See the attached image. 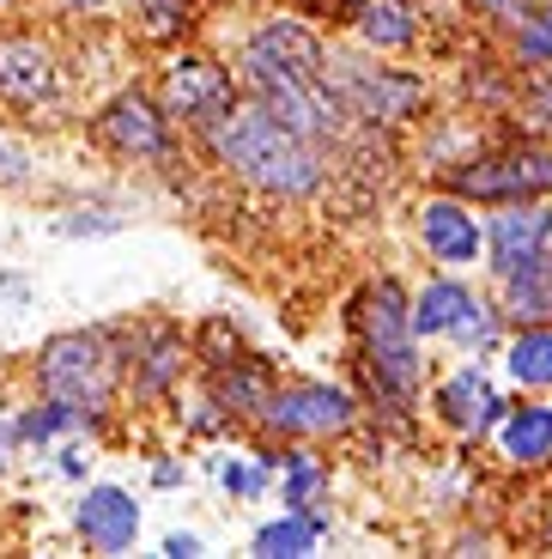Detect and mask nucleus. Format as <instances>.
Returning <instances> with one entry per match:
<instances>
[{
  "instance_id": "f257e3e1",
  "label": "nucleus",
  "mask_w": 552,
  "mask_h": 559,
  "mask_svg": "<svg viewBox=\"0 0 552 559\" xmlns=\"http://www.w3.org/2000/svg\"><path fill=\"white\" fill-rule=\"evenodd\" d=\"M237 80L262 110H274L286 128L310 140V146H340L346 134V104L334 92V61L322 49L316 31H304L298 19H267L249 31L243 56H237Z\"/></svg>"
},
{
  "instance_id": "f03ea898",
  "label": "nucleus",
  "mask_w": 552,
  "mask_h": 559,
  "mask_svg": "<svg viewBox=\"0 0 552 559\" xmlns=\"http://www.w3.org/2000/svg\"><path fill=\"white\" fill-rule=\"evenodd\" d=\"M201 140H207L213 165L231 170L237 182H249L255 195H274V201H304V195H316L322 177H328V153L310 146L298 128H286L255 98L249 104L237 98Z\"/></svg>"
},
{
  "instance_id": "7ed1b4c3",
  "label": "nucleus",
  "mask_w": 552,
  "mask_h": 559,
  "mask_svg": "<svg viewBox=\"0 0 552 559\" xmlns=\"http://www.w3.org/2000/svg\"><path fill=\"white\" fill-rule=\"evenodd\" d=\"M359 365L364 378H371L376 402L388 407H413L419 390H425V359H419V329H413V293L400 286L395 274L371 280L359 293Z\"/></svg>"
},
{
  "instance_id": "20e7f679",
  "label": "nucleus",
  "mask_w": 552,
  "mask_h": 559,
  "mask_svg": "<svg viewBox=\"0 0 552 559\" xmlns=\"http://www.w3.org/2000/svg\"><path fill=\"white\" fill-rule=\"evenodd\" d=\"M31 378H37L43 395L73 402L104 419L116 390L128 383V335L122 329H61V335H49L37 347Z\"/></svg>"
},
{
  "instance_id": "39448f33",
  "label": "nucleus",
  "mask_w": 552,
  "mask_h": 559,
  "mask_svg": "<svg viewBox=\"0 0 552 559\" xmlns=\"http://www.w3.org/2000/svg\"><path fill=\"white\" fill-rule=\"evenodd\" d=\"M443 189L473 207H511V201H547L552 195V140H516L497 153L461 158Z\"/></svg>"
},
{
  "instance_id": "423d86ee",
  "label": "nucleus",
  "mask_w": 552,
  "mask_h": 559,
  "mask_svg": "<svg viewBox=\"0 0 552 559\" xmlns=\"http://www.w3.org/2000/svg\"><path fill=\"white\" fill-rule=\"evenodd\" d=\"M255 426H267L286 444H322V438H340L359 426V402L346 390H334V383H316V378L274 383V395H267Z\"/></svg>"
},
{
  "instance_id": "0eeeda50",
  "label": "nucleus",
  "mask_w": 552,
  "mask_h": 559,
  "mask_svg": "<svg viewBox=\"0 0 552 559\" xmlns=\"http://www.w3.org/2000/svg\"><path fill=\"white\" fill-rule=\"evenodd\" d=\"M92 134L104 140L116 158H134V165H165V158L177 153V122H170L165 104H158L153 92H140V85L116 92V98L92 116Z\"/></svg>"
},
{
  "instance_id": "6e6552de",
  "label": "nucleus",
  "mask_w": 552,
  "mask_h": 559,
  "mask_svg": "<svg viewBox=\"0 0 552 559\" xmlns=\"http://www.w3.org/2000/svg\"><path fill=\"white\" fill-rule=\"evenodd\" d=\"M68 98L56 49L31 31H0V110L19 116H43Z\"/></svg>"
},
{
  "instance_id": "1a4fd4ad",
  "label": "nucleus",
  "mask_w": 552,
  "mask_h": 559,
  "mask_svg": "<svg viewBox=\"0 0 552 559\" xmlns=\"http://www.w3.org/2000/svg\"><path fill=\"white\" fill-rule=\"evenodd\" d=\"M158 104H165V116L177 128L207 134V128L237 104V80L207 56H170L165 73H158Z\"/></svg>"
},
{
  "instance_id": "9d476101",
  "label": "nucleus",
  "mask_w": 552,
  "mask_h": 559,
  "mask_svg": "<svg viewBox=\"0 0 552 559\" xmlns=\"http://www.w3.org/2000/svg\"><path fill=\"white\" fill-rule=\"evenodd\" d=\"M334 92H340L346 116L359 122H407V116L425 110V80L407 68H346L334 61Z\"/></svg>"
},
{
  "instance_id": "9b49d317",
  "label": "nucleus",
  "mask_w": 552,
  "mask_h": 559,
  "mask_svg": "<svg viewBox=\"0 0 552 559\" xmlns=\"http://www.w3.org/2000/svg\"><path fill=\"white\" fill-rule=\"evenodd\" d=\"M552 262V201H511L485 219V267L492 280L523 274V267Z\"/></svg>"
},
{
  "instance_id": "f8f14e48",
  "label": "nucleus",
  "mask_w": 552,
  "mask_h": 559,
  "mask_svg": "<svg viewBox=\"0 0 552 559\" xmlns=\"http://www.w3.org/2000/svg\"><path fill=\"white\" fill-rule=\"evenodd\" d=\"M419 243H425V255L437 267H473V262H485V219L473 213V201H461V195H425L419 201Z\"/></svg>"
},
{
  "instance_id": "ddd939ff",
  "label": "nucleus",
  "mask_w": 552,
  "mask_h": 559,
  "mask_svg": "<svg viewBox=\"0 0 552 559\" xmlns=\"http://www.w3.org/2000/svg\"><path fill=\"white\" fill-rule=\"evenodd\" d=\"M504 407H511V402L497 395L492 371H485L480 359L456 365V371L431 390V414H437L443 432H456V438H485L497 419H504Z\"/></svg>"
},
{
  "instance_id": "4468645a",
  "label": "nucleus",
  "mask_w": 552,
  "mask_h": 559,
  "mask_svg": "<svg viewBox=\"0 0 552 559\" xmlns=\"http://www.w3.org/2000/svg\"><path fill=\"white\" fill-rule=\"evenodd\" d=\"M73 530H80V542L92 547V554H128V547L140 542V504H134V492L116 487V480H92V487L80 492Z\"/></svg>"
},
{
  "instance_id": "2eb2a0df",
  "label": "nucleus",
  "mask_w": 552,
  "mask_h": 559,
  "mask_svg": "<svg viewBox=\"0 0 552 559\" xmlns=\"http://www.w3.org/2000/svg\"><path fill=\"white\" fill-rule=\"evenodd\" d=\"M189 359L194 353H189V341H182V329L153 322V329H140V335L128 341V383H134V395L158 402V395H170L182 383Z\"/></svg>"
},
{
  "instance_id": "dca6fc26",
  "label": "nucleus",
  "mask_w": 552,
  "mask_h": 559,
  "mask_svg": "<svg viewBox=\"0 0 552 559\" xmlns=\"http://www.w3.org/2000/svg\"><path fill=\"white\" fill-rule=\"evenodd\" d=\"M492 432H497V450H504L516 468H547L552 462V395H523V402H511Z\"/></svg>"
},
{
  "instance_id": "f3484780",
  "label": "nucleus",
  "mask_w": 552,
  "mask_h": 559,
  "mask_svg": "<svg viewBox=\"0 0 552 559\" xmlns=\"http://www.w3.org/2000/svg\"><path fill=\"white\" fill-rule=\"evenodd\" d=\"M473 298H480V293H473V286L456 274V267L431 274L425 286L413 293V329H419V341H449V329L468 317Z\"/></svg>"
},
{
  "instance_id": "a211bd4d",
  "label": "nucleus",
  "mask_w": 552,
  "mask_h": 559,
  "mask_svg": "<svg viewBox=\"0 0 552 559\" xmlns=\"http://www.w3.org/2000/svg\"><path fill=\"white\" fill-rule=\"evenodd\" d=\"M267 395H274V378H267L249 353L213 359V407H219L225 419H262Z\"/></svg>"
},
{
  "instance_id": "6ab92c4d",
  "label": "nucleus",
  "mask_w": 552,
  "mask_h": 559,
  "mask_svg": "<svg viewBox=\"0 0 552 559\" xmlns=\"http://www.w3.org/2000/svg\"><path fill=\"white\" fill-rule=\"evenodd\" d=\"M504 378L523 395H552V322H528L504 335Z\"/></svg>"
},
{
  "instance_id": "aec40b11",
  "label": "nucleus",
  "mask_w": 552,
  "mask_h": 559,
  "mask_svg": "<svg viewBox=\"0 0 552 559\" xmlns=\"http://www.w3.org/2000/svg\"><path fill=\"white\" fill-rule=\"evenodd\" d=\"M92 426H97V414H85V407H73V402H56V395L19 407V444L25 450H56L61 438H80V432H92Z\"/></svg>"
},
{
  "instance_id": "412c9836",
  "label": "nucleus",
  "mask_w": 552,
  "mask_h": 559,
  "mask_svg": "<svg viewBox=\"0 0 552 559\" xmlns=\"http://www.w3.org/2000/svg\"><path fill=\"white\" fill-rule=\"evenodd\" d=\"M497 310L511 329H528V322H552V262L547 267H523V274L497 280Z\"/></svg>"
},
{
  "instance_id": "4be33fe9",
  "label": "nucleus",
  "mask_w": 552,
  "mask_h": 559,
  "mask_svg": "<svg viewBox=\"0 0 552 559\" xmlns=\"http://www.w3.org/2000/svg\"><path fill=\"white\" fill-rule=\"evenodd\" d=\"M322 535H328V518H310V511H286V504H279V518L262 523L249 547L267 554V559H304V554H316Z\"/></svg>"
},
{
  "instance_id": "5701e85b",
  "label": "nucleus",
  "mask_w": 552,
  "mask_h": 559,
  "mask_svg": "<svg viewBox=\"0 0 552 559\" xmlns=\"http://www.w3.org/2000/svg\"><path fill=\"white\" fill-rule=\"evenodd\" d=\"M359 37L371 43V49H413V37H419V19H413V7L407 0H364L359 7Z\"/></svg>"
},
{
  "instance_id": "b1692460",
  "label": "nucleus",
  "mask_w": 552,
  "mask_h": 559,
  "mask_svg": "<svg viewBox=\"0 0 552 559\" xmlns=\"http://www.w3.org/2000/svg\"><path fill=\"white\" fill-rule=\"evenodd\" d=\"M511 56H516V68H552V0L528 7L511 25Z\"/></svg>"
},
{
  "instance_id": "393cba45",
  "label": "nucleus",
  "mask_w": 552,
  "mask_h": 559,
  "mask_svg": "<svg viewBox=\"0 0 552 559\" xmlns=\"http://www.w3.org/2000/svg\"><path fill=\"white\" fill-rule=\"evenodd\" d=\"M267 475H274V462H267L262 450H237V456L219 462V487L231 492V499H262Z\"/></svg>"
},
{
  "instance_id": "a878e982",
  "label": "nucleus",
  "mask_w": 552,
  "mask_h": 559,
  "mask_svg": "<svg viewBox=\"0 0 552 559\" xmlns=\"http://www.w3.org/2000/svg\"><path fill=\"white\" fill-rule=\"evenodd\" d=\"M122 213H116V207H104V201H85V207H68V213H61V219H56V231H61V238H110V231H122Z\"/></svg>"
},
{
  "instance_id": "bb28decb",
  "label": "nucleus",
  "mask_w": 552,
  "mask_h": 559,
  "mask_svg": "<svg viewBox=\"0 0 552 559\" xmlns=\"http://www.w3.org/2000/svg\"><path fill=\"white\" fill-rule=\"evenodd\" d=\"M31 177H37L31 153H25V146H13V140H0V189H25Z\"/></svg>"
},
{
  "instance_id": "cd10ccee",
  "label": "nucleus",
  "mask_w": 552,
  "mask_h": 559,
  "mask_svg": "<svg viewBox=\"0 0 552 559\" xmlns=\"http://www.w3.org/2000/svg\"><path fill=\"white\" fill-rule=\"evenodd\" d=\"M56 468L68 480H85V468H92V450H85V432L80 438H61L56 444Z\"/></svg>"
},
{
  "instance_id": "c85d7f7f",
  "label": "nucleus",
  "mask_w": 552,
  "mask_h": 559,
  "mask_svg": "<svg viewBox=\"0 0 552 559\" xmlns=\"http://www.w3.org/2000/svg\"><path fill=\"white\" fill-rule=\"evenodd\" d=\"M528 116H535V128H547V134H552V68H547V80L528 85Z\"/></svg>"
},
{
  "instance_id": "c756f323",
  "label": "nucleus",
  "mask_w": 552,
  "mask_h": 559,
  "mask_svg": "<svg viewBox=\"0 0 552 559\" xmlns=\"http://www.w3.org/2000/svg\"><path fill=\"white\" fill-rule=\"evenodd\" d=\"M480 7V19H492V25H516V19L528 13V0H473Z\"/></svg>"
},
{
  "instance_id": "7c9ffc66",
  "label": "nucleus",
  "mask_w": 552,
  "mask_h": 559,
  "mask_svg": "<svg viewBox=\"0 0 552 559\" xmlns=\"http://www.w3.org/2000/svg\"><path fill=\"white\" fill-rule=\"evenodd\" d=\"M13 450H19V414L13 407H0V475L13 468Z\"/></svg>"
},
{
  "instance_id": "2f4dec72",
  "label": "nucleus",
  "mask_w": 552,
  "mask_h": 559,
  "mask_svg": "<svg viewBox=\"0 0 552 559\" xmlns=\"http://www.w3.org/2000/svg\"><path fill=\"white\" fill-rule=\"evenodd\" d=\"M165 554H170V559H194V554H207V547H201V535L170 530V535H165Z\"/></svg>"
},
{
  "instance_id": "473e14b6",
  "label": "nucleus",
  "mask_w": 552,
  "mask_h": 559,
  "mask_svg": "<svg viewBox=\"0 0 552 559\" xmlns=\"http://www.w3.org/2000/svg\"><path fill=\"white\" fill-rule=\"evenodd\" d=\"M182 480H189V468H182V462H153V487H182Z\"/></svg>"
},
{
  "instance_id": "72a5a7b5",
  "label": "nucleus",
  "mask_w": 552,
  "mask_h": 559,
  "mask_svg": "<svg viewBox=\"0 0 552 559\" xmlns=\"http://www.w3.org/2000/svg\"><path fill=\"white\" fill-rule=\"evenodd\" d=\"M61 7H73V13H104V7H116V0H61Z\"/></svg>"
},
{
  "instance_id": "f704fd0d",
  "label": "nucleus",
  "mask_w": 552,
  "mask_h": 559,
  "mask_svg": "<svg viewBox=\"0 0 552 559\" xmlns=\"http://www.w3.org/2000/svg\"><path fill=\"white\" fill-rule=\"evenodd\" d=\"M540 547L552 554V504H547V518H540Z\"/></svg>"
},
{
  "instance_id": "c9c22d12",
  "label": "nucleus",
  "mask_w": 552,
  "mask_h": 559,
  "mask_svg": "<svg viewBox=\"0 0 552 559\" xmlns=\"http://www.w3.org/2000/svg\"><path fill=\"white\" fill-rule=\"evenodd\" d=\"M7 7H13V0H0V13H7Z\"/></svg>"
}]
</instances>
